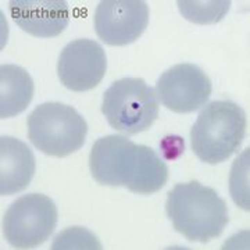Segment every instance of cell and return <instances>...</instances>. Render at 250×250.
Segmentation results:
<instances>
[{"instance_id": "obj_1", "label": "cell", "mask_w": 250, "mask_h": 250, "mask_svg": "<svg viewBox=\"0 0 250 250\" xmlns=\"http://www.w3.org/2000/svg\"><path fill=\"white\" fill-rule=\"evenodd\" d=\"M89 168L100 185L125 187L139 195L159 192L168 181V167L152 147L121 135H107L93 143Z\"/></svg>"}, {"instance_id": "obj_2", "label": "cell", "mask_w": 250, "mask_h": 250, "mask_svg": "<svg viewBox=\"0 0 250 250\" xmlns=\"http://www.w3.org/2000/svg\"><path fill=\"white\" fill-rule=\"evenodd\" d=\"M166 211L177 232L202 243L221 236L229 221L225 200L199 181L177 184L167 195Z\"/></svg>"}, {"instance_id": "obj_3", "label": "cell", "mask_w": 250, "mask_h": 250, "mask_svg": "<svg viewBox=\"0 0 250 250\" xmlns=\"http://www.w3.org/2000/svg\"><path fill=\"white\" fill-rule=\"evenodd\" d=\"M245 110L231 100H214L199 113L190 129V146L197 159L218 164L233 156L246 136Z\"/></svg>"}, {"instance_id": "obj_4", "label": "cell", "mask_w": 250, "mask_h": 250, "mask_svg": "<svg viewBox=\"0 0 250 250\" xmlns=\"http://www.w3.org/2000/svg\"><path fill=\"white\" fill-rule=\"evenodd\" d=\"M28 138L38 150L53 157H67L83 146L88 124L71 106L47 102L28 116Z\"/></svg>"}, {"instance_id": "obj_5", "label": "cell", "mask_w": 250, "mask_h": 250, "mask_svg": "<svg viewBox=\"0 0 250 250\" xmlns=\"http://www.w3.org/2000/svg\"><path fill=\"white\" fill-rule=\"evenodd\" d=\"M102 113L118 132L135 135L147 131L159 117L156 89L142 78L114 81L103 95Z\"/></svg>"}, {"instance_id": "obj_6", "label": "cell", "mask_w": 250, "mask_h": 250, "mask_svg": "<svg viewBox=\"0 0 250 250\" xmlns=\"http://www.w3.org/2000/svg\"><path fill=\"white\" fill-rule=\"evenodd\" d=\"M59 220L56 203L42 193L18 197L3 217V235L17 249H32L52 236Z\"/></svg>"}, {"instance_id": "obj_7", "label": "cell", "mask_w": 250, "mask_h": 250, "mask_svg": "<svg viewBox=\"0 0 250 250\" xmlns=\"http://www.w3.org/2000/svg\"><path fill=\"white\" fill-rule=\"evenodd\" d=\"M213 85L200 67L189 62L172 65L160 75L156 95L164 107L178 114L193 113L211 96Z\"/></svg>"}, {"instance_id": "obj_8", "label": "cell", "mask_w": 250, "mask_h": 250, "mask_svg": "<svg viewBox=\"0 0 250 250\" xmlns=\"http://www.w3.org/2000/svg\"><path fill=\"white\" fill-rule=\"evenodd\" d=\"M147 24L149 7L142 0H102L93 17L96 35L110 46L134 43Z\"/></svg>"}, {"instance_id": "obj_9", "label": "cell", "mask_w": 250, "mask_h": 250, "mask_svg": "<svg viewBox=\"0 0 250 250\" xmlns=\"http://www.w3.org/2000/svg\"><path fill=\"white\" fill-rule=\"evenodd\" d=\"M107 70L106 52L92 39H77L64 46L59 56L57 74L62 83L72 92L96 88Z\"/></svg>"}, {"instance_id": "obj_10", "label": "cell", "mask_w": 250, "mask_h": 250, "mask_svg": "<svg viewBox=\"0 0 250 250\" xmlns=\"http://www.w3.org/2000/svg\"><path fill=\"white\" fill-rule=\"evenodd\" d=\"M9 9L18 27L36 38L59 36L70 22L64 0H11Z\"/></svg>"}, {"instance_id": "obj_11", "label": "cell", "mask_w": 250, "mask_h": 250, "mask_svg": "<svg viewBox=\"0 0 250 250\" xmlns=\"http://www.w3.org/2000/svg\"><path fill=\"white\" fill-rule=\"evenodd\" d=\"M32 150L13 136L0 138V195L9 196L25 190L35 175Z\"/></svg>"}, {"instance_id": "obj_12", "label": "cell", "mask_w": 250, "mask_h": 250, "mask_svg": "<svg viewBox=\"0 0 250 250\" xmlns=\"http://www.w3.org/2000/svg\"><path fill=\"white\" fill-rule=\"evenodd\" d=\"M34 96V81L27 70L14 64L0 67V117L21 114Z\"/></svg>"}, {"instance_id": "obj_13", "label": "cell", "mask_w": 250, "mask_h": 250, "mask_svg": "<svg viewBox=\"0 0 250 250\" xmlns=\"http://www.w3.org/2000/svg\"><path fill=\"white\" fill-rule=\"evenodd\" d=\"M178 9L182 17L188 21L208 25L221 21L231 7V0H210V1H196V0H178Z\"/></svg>"}, {"instance_id": "obj_14", "label": "cell", "mask_w": 250, "mask_h": 250, "mask_svg": "<svg viewBox=\"0 0 250 250\" xmlns=\"http://www.w3.org/2000/svg\"><path fill=\"white\" fill-rule=\"evenodd\" d=\"M249 154L248 147L241 156L233 161L229 174V192L232 200L242 210H250V188H249Z\"/></svg>"}, {"instance_id": "obj_15", "label": "cell", "mask_w": 250, "mask_h": 250, "mask_svg": "<svg viewBox=\"0 0 250 250\" xmlns=\"http://www.w3.org/2000/svg\"><path fill=\"white\" fill-rule=\"evenodd\" d=\"M53 250L62 249H102L95 233L82 227H71L59 233L52 243Z\"/></svg>"}]
</instances>
